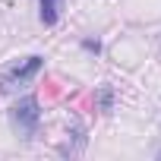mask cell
Segmentation results:
<instances>
[{
    "label": "cell",
    "mask_w": 161,
    "mask_h": 161,
    "mask_svg": "<svg viewBox=\"0 0 161 161\" xmlns=\"http://www.w3.org/2000/svg\"><path fill=\"white\" fill-rule=\"evenodd\" d=\"M38 120H41V111H38V101H35V98H22V101L13 108V123H16L25 136H32V133L38 130Z\"/></svg>",
    "instance_id": "cell-1"
},
{
    "label": "cell",
    "mask_w": 161,
    "mask_h": 161,
    "mask_svg": "<svg viewBox=\"0 0 161 161\" xmlns=\"http://www.w3.org/2000/svg\"><path fill=\"white\" fill-rule=\"evenodd\" d=\"M38 69H41V57H29L22 66H16V69H13V73L3 79V89H7L10 82H29V79H32Z\"/></svg>",
    "instance_id": "cell-2"
},
{
    "label": "cell",
    "mask_w": 161,
    "mask_h": 161,
    "mask_svg": "<svg viewBox=\"0 0 161 161\" xmlns=\"http://www.w3.org/2000/svg\"><path fill=\"white\" fill-rule=\"evenodd\" d=\"M57 13H60V0H41V22L44 25H54Z\"/></svg>",
    "instance_id": "cell-3"
},
{
    "label": "cell",
    "mask_w": 161,
    "mask_h": 161,
    "mask_svg": "<svg viewBox=\"0 0 161 161\" xmlns=\"http://www.w3.org/2000/svg\"><path fill=\"white\" fill-rule=\"evenodd\" d=\"M98 104H101V111H111V89L98 92Z\"/></svg>",
    "instance_id": "cell-4"
},
{
    "label": "cell",
    "mask_w": 161,
    "mask_h": 161,
    "mask_svg": "<svg viewBox=\"0 0 161 161\" xmlns=\"http://www.w3.org/2000/svg\"><path fill=\"white\" fill-rule=\"evenodd\" d=\"M158 158H161V152H158Z\"/></svg>",
    "instance_id": "cell-5"
}]
</instances>
